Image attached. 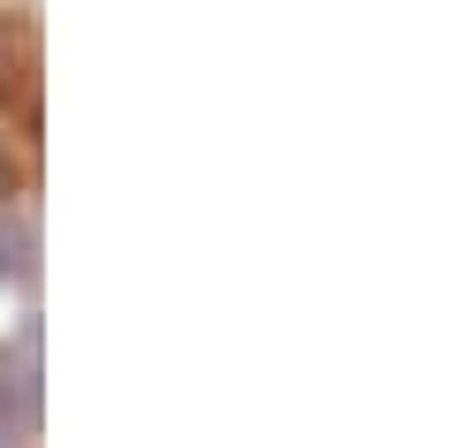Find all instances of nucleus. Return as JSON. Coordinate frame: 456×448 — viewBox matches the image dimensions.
Returning a JSON list of instances; mask_svg holds the SVG:
<instances>
[{"label":"nucleus","instance_id":"nucleus-1","mask_svg":"<svg viewBox=\"0 0 456 448\" xmlns=\"http://www.w3.org/2000/svg\"><path fill=\"white\" fill-rule=\"evenodd\" d=\"M0 281L8 289H31L38 281V221L31 213H0Z\"/></svg>","mask_w":456,"mask_h":448},{"label":"nucleus","instance_id":"nucleus-3","mask_svg":"<svg viewBox=\"0 0 456 448\" xmlns=\"http://www.w3.org/2000/svg\"><path fill=\"white\" fill-rule=\"evenodd\" d=\"M23 183V152H16V129H8V92H0V191Z\"/></svg>","mask_w":456,"mask_h":448},{"label":"nucleus","instance_id":"nucleus-2","mask_svg":"<svg viewBox=\"0 0 456 448\" xmlns=\"http://www.w3.org/2000/svg\"><path fill=\"white\" fill-rule=\"evenodd\" d=\"M31 418H38V387L23 380L8 357H0V441H8V433H23Z\"/></svg>","mask_w":456,"mask_h":448}]
</instances>
